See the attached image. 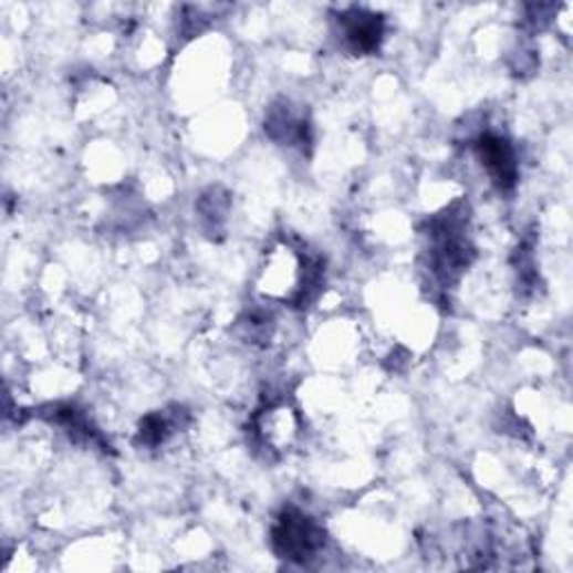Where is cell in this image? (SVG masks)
<instances>
[{"label":"cell","instance_id":"1","mask_svg":"<svg viewBox=\"0 0 573 573\" xmlns=\"http://www.w3.org/2000/svg\"><path fill=\"white\" fill-rule=\"evenodd\" d=\"M321 538H323L321 529L310 518H305L296 511L284 513L273 531L275 549L284 558H294V560L312 558L323 542Z\"/></svg>","mask_w":573,"mask_h":573},{"label":"cell","instance_id":"2","mask_svg":"<svg viewBox=\"0 0 573 573\" xmlns=\"http://www.w3.org/2000/svg\"><path fill=\"white\" fill-rule=\"evenodd\" d=\"M480 157L489 173L500 184H513L515 179V155L513 148L496 135H487L480 139Z\"/></svg>","mask_w":573,"mask_h":573}]
</instances>
